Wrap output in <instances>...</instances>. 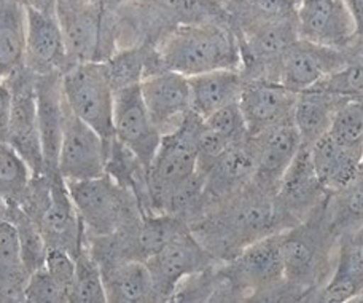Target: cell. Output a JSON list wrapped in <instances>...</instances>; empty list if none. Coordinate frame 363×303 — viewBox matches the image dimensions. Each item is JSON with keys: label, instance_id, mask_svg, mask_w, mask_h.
<instances>
[{"label": "cell", "instance_id": "1", "mask_svg": "<svg viewBox=\"0 0 363 303\" xmlns=\"http://www.w3.org/2000/svg\"><path fill=\"white\" fill-rule=\"evenodd\" d=\"M296 225L276 199V192L254 180L218 203L217 211L191 230L212 257L235 259L247 244Z\"/></svg>", "mask_w": 363, "mask_h": 303}, {"label": "cell", "instance_id": "2", "mask_svg": "<svg viewBox=\"0 0 363 303\" xmlns=\"http://www.w3.org/2000/svg\"><path fill=\"white\" fill-rule=\"evenodd\" d=\"M161 67L185 77L218 69H242L239 38L223 21L180 24L160 38Z\"/></svg>", "mask_w": 363, "mask_h": 303}, {"label": "cell", "instance_id": "3", "mask_svg": "<svg viewBox=\"0 0 363 303\" xmlns=\"http://www.w3.org/2000/svg\"><path fill=\"white\" fill-rule=\"evenodd\" d=\"M327 204L328 197L308 219L282 233L285 281L301 295L319 291L335 265L340 240Z\"/></svg>", "mask_w": 363, "mask_h": 303}, {"label": "cell", "instance_id": "4", "mask_svg": "<svg viewBox=\"0 0 363 303\" xmlns=\"http://www.w3.org/2000/svg\"><path fill=\"white\" fill-rule=\"evenodd\" d=\"M61 88L69 111L112 143L115 92L104 61L72 64L61 74Z\"/></svg>", "mask_w": 363, "mask_h": 303}, {"label": "cell", "instance_id": "5", "mask_svg": "<svg viewBox=\"0 0 363 303\" xmlns=\"http://www.w3.org/2000/svg\"><path fill=\"white\" fill-rule=\"evenodd\" d=\"M201 119L193 112L177 131L163 136L160 149L147 170L148 206L161 212L164 198L198 171L196 128Z\"/></svg>", "mask_w": 363, "mask_h": 303}, {"label": "cell", "instance_id": "6", "mask_svg": "<svg viewBox=\"0 0 363 303\" xmlns=\"http://www.w3.org/2000/svg\"><path fill=\"white\" fill-rule=\"evenodd\" d=\"M66 185L83 227L97 238L116 235L133 219L128 190L108 172L101 177L66 182Z\"/></svg>", "mask_w": 363, "mask_h": 303}, {"label": "cell", "instance_id": "7", "mask_svg": "<svg viewBox=\"0 0 363 303\" xmlns=\"http://www.w3.org/2000/svg\"><path fill=\"white\" fill-rule=\"evenodd\" d=\"M115 141L148 170L161 144V133L152 121L142 98L140 83L115 89L113 93Z\"/></svg>", "mask_w": 363, "mask_h": 303}, {"label": "cell", "instance_id": "8", "mask_svg": "<svg viewBox=\"0 0 363 303\" xmlns=\"http://www.w3.org/2000/svg\"><path fill=\"white\" fill-rule=\"evenodd\" d=\"M212 254L194 236L190 227L180 231L158 253L145 259L158 300L172 297L182 281L203 273L212 265Z\"/></svg>", "mask_w": 363, "mask_h": 303}, {"label": "cell", "instance_id": "9", "mask_svg": "<svg viewBox=\"0 0 363 303\" xmlns=\"http://www.w3.org/2000/svg\"><path fill=\"white\" fill-rule=\"evenodd\" d=\"M346 64H349V60L345 50L322 47L298 38L279 56L269 80L300 93L313 88L325 77L345 67Z\"/></svg>", "mask_w": 363, "mask_h": 303}, {"label": "cell", "instance_id": "10", "mask_svg": "<svg viewBox=\"0 0 363 303\" xmlns=\"http://www.w3.org/2000/svg\"><path fill=\"white\" fill-rule=\"evenodd\" d=\"M282 233H272L245 246L231 259L230 275L238 287L252 295L277 294L285 281Z\"/></svg>", "mask_w": 363, "mask_h": 303}, {"label": "cell", "instance_id": "11", "mask_svg": "<svg viewBox=\"0 0 363 303\" xmlns=\"http://www.w3.org/2000/svg\"><path fill=\"white\" fill-rule=\"evenodd\" d=\"M107 143L99 133L69 111L64 121L62 141L57 158V174L66 180H86L107 174Z\"/></svg>", "mask_w": 363, "mask_h": 303}, {"label": "cell", "instance_id": "12", "mask_svg": "<svg viewBox=\"0 0 363 303\" xmlns=\"http://www.w3.org/2000/svg\"><path fill=\"white\" fill-rule=\"evenodd\" d=\"M140 89L161 136L177 131L191 114L190 85L185 75L166 69L158 70L140 82Z\"/></svg>", "mask_w": 363, "mask_h": 303}, {"label": "cell", "instance_id": "13", "mask_svg": "<svg viewBox=\"0 0 363 303\" xmlns=\"http://www.w3.org/2000/svg\"><path fill=\"white\" fill-rule=\"evenodd\" d=\"M298 34L322 47L346 50L355 40V26L345 0H300Z\"/></svg>", "mask_w": 363, "mask_h": 303}, {"label": "cell", "instance_id": "14", "mask_svg": "<svg viewBox=\"0 0 363 303\" xmlns=\"http://www.w3.org/2000/svg\"><path fill=\"white\" fill-rule=\"evenodd\" d=\"M106 13L99 0L89 4L60 0L56 15L72 64L101 61Z\"/></svg>", "mask_w": 363, "mask_h": 303}, {"label": "cell", "instance_id": "15", "mask_svg": "<svg viewBox=\"0 0 363 303\" xmlns=\"http://www.w3.org/2000/svg\"><path fill=\"white\" fill-rule=\"evenodd\" d=\"M327 197L328 192L315 174L309 147L303 144L279 180L276 189L277 203L285 214L298 224L313 214Z\"/></svg>", "mask_w": 363, "mask_h": 303}, {"label": "cell", "instance_id": "16", "mask_svg": "<svg viewBox=\"0 0 363 303\" xmlns=\"http://www.w3.org/2000/svg\"><path fill=\"white\" fill-rule=\"evenodd\" d=\"M296 98L298 93L277 82L245 79L239 107L247 123L249 136L291 120Z\"/></svg>", "mask_w": 363, "mask_h": 303}, {"label": "cell", "instance_id": "17", "mask_svg": "<svg viewBox=\"0 0 363 303\" xmlns=\"http://www.w3.org/2000/svg\"><path fill=\"white\" fill-rule=\"evenodd\" d=\"M51 184L45 199V208L37 222V230L43 238L47 248H61L69 250L74 257L80 253L82 227L79 212L69 195L64 179L56 174L50 176Z\"/></svg>", "mask_w": 363, "mask_h": 303}, {"label": "cell", "instance_id": "18", "mask_svg": "<svg viewBox=\"0 0 363 303\" xmlns=\"http://www.w3.org/2000/svg\"><path fill=\"white\" fill-rule=\"evenodd\" d=\"M69 60L57 15L26 9L24 64L35 75L57 74Z\"/></svg>", "mask_w": 363, "mask_h": 303}, {"label": "cell", "instance_id": "19", "mask_svg": "<svg viewBox=\"0 0 363 303\" xmlns=\"http://www.w3.org/2000/svg\"><path fill=\"white\" fill-rule=\"evenodd\" d=\"M249 139L257 158L254 182L271 192H276L279 180L282 179L291 160L295 158L303 145L294 120L268 128L260 134L249 136Z\"/></svg>", "mask_w": 363, "mask_h": 303}, {"label": "cell", "instance_id": "20", "mask_svg": "<svg viewBox=\"0 0 363 303\" xmlns=\"http://www.w3.org/2000/svg\"><path fill=\"white\" fill-rule=\"evenodd\" d=\"M35 98L38 138H40L45 171L50 176H56L64 121L67 114V104L61 88V75H37Z\"/></svg>", "mask_w": 363, "mask_h": 303}, {"label": "cell", "instance_id": "21", "mask_svg": "<svg viewBox=\"0 0 363 303\" xmlns=\"http://www.w3.org/2000/svg\"><path fill=\"white\" fill-rule=\"evenodd\" d=\"M10 88L13 92V104L6 143L26 160L32 174H42L45 165L38 138L35 83L30 85L29 82L21 80Z\"/></svg>", "mask_w": 363, "mask_h": 303}, {"label": "cell", "instance_id": "22", "mask_svg": "<svg viewBox=\"0 0 363 303\" xmlns=\"http://www.w3.org/2000/svg\"><path fill=\"white\" fill-rule=\"evenodd\" d=\"M362 149L338 144L328 133L309 147L317 177L328 193L349 189L362 176Z\"/></svg>", "mask_w": 363, "mask_h": 303}, {"label": "cell", "instance_id": "23", "mask_svg": "<svg viewBox=\"0 0 363 303\" xmlns=\"http://www.w3.org/2000/svg\"><path fill=\"white\" fill-rule=\"evenodd\" d=\"M245 77L241 69H218L188 77L191 112L201 120L239 101Z\"/></svg>", "mask_w": 363, "mask_h": 303}, {"label": "cell", "instance_id": "24", "mask_svg": "<svg viewBox=\"0 0 363 303\" xmlns=\"http://www.w3.org/2000/svg\"><path fill=\"white\" fill-rule=\"evenodd\" d=\"M107 302L144 303L157 302L153 278L145 260L123 259L102 268Z\"/></svg>", "mask_w": 363, "mask_h": 303}, {"label": "cell", "instance_id": "25", "mask_svg": "<svg viewBox=\"0 0 363 303\" xmlns=\"http://www.w3.org/2000/svg\"><path fill=\"white\" fill-rule=\"evenodd\" d=\"M346 98L320 88H309L298 93L291 120L304 145L311 147L330 131L333 119Z\"/></svg>", "mask_w": 363, "mask_h": 303}, {"label": "cell", "instance_id": "26", "mask_svg": "<svg viewBox=\"0 0 363 303\" xmlns=\"http://www.w3.org/2000/svg\"><path fill=\"white\" fill-rule=\"evenodd\" d=\"M363 289V265L359 257L349 244L347 238L342 235L336 250L335 265L330 272L327 281L323 282L317 295V302L323 303H346L352 302Z\"/></svg>", "mask_w": 363, "mask_h": 303}, {"label": "cell", "instance_id": "27", "mask_svg": "<svg viewBox=\"0 0 363 303\" xmlns=\"http://www.w3.org/2000/svg\"><path fill=\"white\" fill-rule=\"evenodd\" d=\"M24 53L26 9L16 0H0V80L21 69Z\"/></svg>", "mask_w": 363, "mask_h": 303}, {"label": "cell", "instance_id": "28", "mask_svg": "<svg viewBox=\"0 0 363 303\" xmlns=\"http://www.w3.org/2000/svg\"><path fill=\"white\" fill-rule=\"evenodd\" d=\"M28 276L19 230L13 222L0 221V294L24 287Z\"/></svg>", "mask_w": 363, "mask_h": 303}, {"label": "cell", "instance_id": "29", "mask_svg": "<svg viewBox=\"0 0 363 303\" xmlns=\"http://www.w3.org/2000/svg\"><path fill=\"white\" fill-rule=\"evenodd\" d=\"M70 302L74 303H107L102 268L86 249L75 255V280Z\"/></svg>", "mask_w": 363, "mask_h": 303}, {"label": "cell", "instance_id": "30", "mask_svg": "<svg viewBox=\"0 0 363 303\" xmlns=\"http://www.w3.org/2000/svg\"><path fill=\"white\" fill-rule=\"evenodd\" d=\"M327 208L336 233H349L354 225H363V172L349 189L330 193Z\"/></svg>", "mask_w": 363, "mask_h": 303}, {"label": "cell", "instance_id": "31", "mask_svg": "<svg viewBox=\"0 0 363 303\" xmlns=\"http://www.w3.org/2000/svg\"><path fill=\"white\" fill-rule=\"evenodd\" d=\"M328 134L342 145H363V101L346 99L342 102Z\"/></svg>", "mask_w": 363, "mask_h": 303}, {"label": "cell", "instance_id": "32", "mask_svg": "<svg viewBox=\"0 0 363 303\" xmlns=\"http://www.w3.org/2000/svg\"><path fill=\"white\" fill-rule=\"evenodd\" d=\"M30 167L9 143H0V192H23L29 184Z\"/></svg>", "mask_w": 363, "mask_h": 303}, {"label": "cell", "instance_id": "33", "mask_svg": "<svg viewBox=\"0 0 363 303\" xmlns=\"http://www.w3.org/2000/svg\"><path fill=\"white\" fill-rule=\"evenodd\" d=\"M24 299L32 303H66L70 297L66 289L51 276L43 265L30 272L23 287Z\"/></svg>", "mask_w": 363, "mask_h": 303}, {"label": "cell", "instance_id": "34", "mask_svg": "<svg viewBox=\"0 0 363 303\" xmlns=\"http://www.w3.org/2000/svg\"><path fill=\"white\" fill-rule=\"evenodd\" d=\"M203 121L211 130L228 139L233 145L249 139V128L245 123L241 107H239V101L218 109Z\"/></svg>", "mask_w": 363, "mask_h": 303}, {"label": "cell", "instance_id": "35", "mask_svg": "<svg viewBox=\"0 0 363 303\" xmlns=\"http://www.w3.org/2000/svg\"><path fill=\"white\" fill-rule=\"evenodd\" d=\"M313 88L325 89L346 99L363 101V62L346 64L345 67L325 77Z\"/></svg>", "mask_w": 363, "mask_h": 303}, {"label": "cell", "instance_id": "36", "mask_svg": "<svg viewBox=\"0 0 363 303\" xmlns=\"http://www.w3.org/2000/svg\"><path fill=\"white\" fill-rule=\"evenodd\" d=\"M300 0H244L245 24L296 18Z\"/></svg>", "mask_w": 363, "mask_h": 303}, {"label": "cell", "instance_id": "37", "mask_svg": "<svg viewBox=\"0 0 363 303\" xmlns=\"http://www.w3.org/2000/svg\"><path fill=\"white\" fill-rule=\"evenodd\" d=\"M43 267L60 285L66 289L69 297L72 295L75 280V257L66 249L47 248Z\"/></svg>", "mask_w": 363, "mask_h": 303}, {"label": "cell", "instance_id": "38", "mask_svg": "<svg viewBox=\"0 0 363 303\" xmlns=\"http://www.w3.org/2000/svg\"><path fill=\"white\" fill-rule=\"evenodd\" d=\"M13 104V92L4 80H0V143H6L10 115Z\"/></svg>", "mask_w": 363, "mask_h": 303}, {"label": "cell", "instance_id": "39", "mask_svg": "<svg viewBox=\"0 0 363 303\" xmlns=\"http://www.w3.org/2000/svg\"><path fill=\"white\" fill-rule=\"evenodd\" d=\"M355 26V37L363 38V0H345Z\"/></svg>", "mask_w": 363, "mask_h": 303}, {"label": "cell", "instance_id": "40", "mask_svg": "<svg viewBox=\"0 0 363 303\" xmlns=\"http://www.w3.org/2000/svg\"><path fill=\"white\" fill-rule=\"evenodd\" d=\"M16 2L21 4L24 9H32V10L53 13V15H56L60 0H16Z\"/></svg>", "mask_w": 363, "mask_h": 303}, {"label": "cell", "instance_id": "41", "mask_svg": "<svg viewBox=\"0 0 363 303\" xmlns=\"http://www.w3.org/2000/svg\"><path fill=\"white\" fill-rule=\"evenodd\" d=\"M345 236L347 238L352 250L355 253V255L359 257V260L363 265V225H360L357 230H354L352 233H345Z\"/></svg>", "mask_w": 363, "mask_h": 303}, {"label": "cell", "instance_id": "42", "mask_svg": "<svg viewBox=\"0 0 363 303\" xmlns=\"http://www.w3.org/2000/svg\"><path fill=\"white\" fill-rule=\"evenodd\" d=\"M99 2H101L104 10H106L107 13H112L115 10H118L120 6L126 5L128 2H133V0H99Z\"/></svg>", "mask_w": 363, "mask_h": 303}, {"label": "cell", "instance_id": "43", "mask_svg": "<svg viewBox=\"0 0 363 303\" xmlns=\"http://www.w3.org/2000/svg\"><path fill=\"white\" fill-rule=\"evenodd\" d=\"M67 2H74V4H89V2H96V0H67Z\"/></svg>", "mask_w": 363, "mask_h": 303}, {"label": "cell", "instance_id": "44", "mask_svg": "<svg viewBox=\"0 0 363 303\" xmlns=\"http://www.w3.org/2000/svg\"><path fill=\"white\" fill-rule=\"evenodd\" d=\"M362 161H363V149H362Z\"/></svg>", "mask_w": 363, "mask_h": 303}]
</instances>
